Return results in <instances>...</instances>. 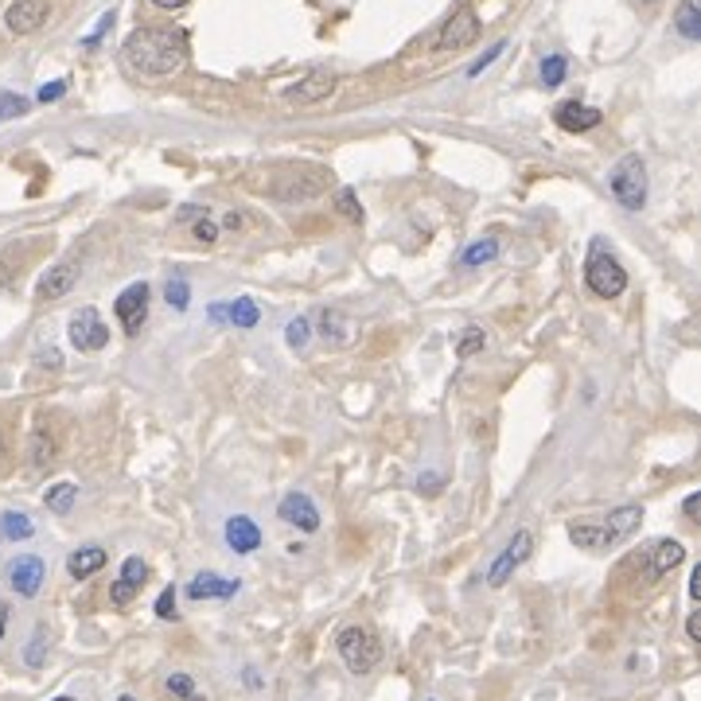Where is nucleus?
<instances>
[{
    "instance_id": "obj_1",
    "label": "nucleus",
    "mask_w": 701,
    "mask_h": 701,
    "mask_svg": "<svg viewBox=\"0 0 701 701\" xmlns=\"http://www.w3.org/2000/svg\"><path fill=\"white\" fill-rule=\"evenodd\" d=\"M121 56L129 71L145 74V78H168L188 63V39L172 28H137L125 39Z\"/></svg>"
},
{
    "instance_id": "obj_2",
    "label": "nucleus",
    "mask_w": 701,
    "mask_h": 701,
    "mask_svg": "<svg viewBox=\"0 0 701 701\" xmlns=\"http://www.w3.org/2000/svg\"><path fill=\"white\" fill-rule=\"evenodd\" d=\"M584 285H589L596 297H604V301H616L619 292L628 289V269L612 257V250L604 246L601 238L592 242L589 262H584Z\"/></svg>"
},
{
    "instance_id": "obj_3",
    "label": "nucleus",
    "mask_w": 701,
    "mask_h": 701,
    "mask_svg": "<svg viewBox=\"0 0 701 701\" xmlns=\"http://www.w3.org/2000/svg\"><path fill=\"white\" fill-rule=\"evenodd\" d=\"M331 183V172L324 168H312V165H301V168H281L277 176L265 180V192L274 195V200H316L324 188Z\"/></svg>"
},
{
    "instance_id": "obj_4",
    "label": "nucleus",
    "mask_w": 701,
    "mask_h": 701,
    "mask_svg": "<svg viewBox=\"0 0 701 701\" xmlns=\"http://www.w3.org/2000/svg\"><path fill=\"white\" fill-rule=\"evenodd\" d=\"M336 651L351 674H371L374 666L383 663V643H378V636H374L371 628H359V624L339 631Z\"/></svg>"
},
{
    "instance_id": "obj_5",
    "label": "nucleus",
    "mask_w": 701,
    "mask_h": 701,
    "mask_svg": "<svg viewBox=\"0 0 701 701\" xmlns=\"http://www.w3.org/2000/svg\"><path fill=\"white\" fill-rule=\"evenodd\" d=\"M608 192L624 210H643L646 207V165H643V156L628 153L616 168H612Z\"/></svg>"
},
{
    "instance_id": "obj_6",
    "label": "nucleus",
    "mask_w": 701,
    "mask_h": 701,
    "mask_svg": "<svg viewBox=\"0 0 701 701\" xmlns=\"http://www.w3.org/2000/svg\"><path fill=\"white\" fill-rule=\"evenodd\" d=\"M530 554H534V534H530V530H519V534L503 546V554L492 561V569H487V584H492V589H503Z\"/></svg>"
},
{
    "instance_id": "obj_7",
    "label": "nucleus",
    "mask_w": 701,
    "mask_h": 701,
    "mask_svg": "<svg viewBox=\"0 0 701 701\" xmlns=\"http://www.w3.org/2000/svg\"><path fill=\"white\" fill-rule=\"evenodd\" d=\"M67 336H71V343L78 347V351H86V355H94V351H101V347L110 343V328L101 324L98 309H78V312H74Z\"/></svg>"
},
{
    "instance_id": "obj_8",
    "label": "nucleus",
    "mask_w": 701,
    "mask_h": 701,
    "mask_svg": "<svg viewBox=\"0 0 701 701\" xmlns=\"http://www.w3.org/2000/svg\"><path fill=\"white\" fill-rule=\"evenodd\" d=\"M113 312H118L125 336H137V331L145 328V319H148V285L133 281L129 289H121L118 301H113Z\"/></svg>"
},
{
    "instance_id": "obj_9",
    "label": "nucleus",
    "mask_w": 701,
    "mask_h": 701,
    "mask_svg": "<svg viewBox=\"0 0 701 701\" xmlns=\"http://www.w3.org/2000/svg\"><path fill=\"white\" fill-rule=\"evenodd\" d=\"M475 39H480V16H475L472 4H460V9L452 12V20L440 28L437 51H460V47L475 44Z\"/></svg>"
},
{
    "instance_id": "obj_10",
    "label": "nucleus",
    "mask_w": 701,
    "mask_h": 701,
    "mask_svg": "<svg viewBox=\"0 0 701 701\" xmlns=\"http://www.w3.org/2000/svg\"><path fill=\"white\" fill-rule=\"evenodd\" d=\"M277 515H281V522H289V527L301 530V534H316L319 530V507L304 492L285 495L281 507H277Z\"/></svg>"
},
{
    "instance_id": "obj_11",
    "label": "nucleus",
    "mask_w": 701,
    "mask_h": 701,
    "mask_svg": "<svg viewBox=\"0 0 701 701\" xmlns=\"http://www.w3.org/2000/svg\"><path fill=\"white\" fill-rule=\"evenodd\" d=\"M47 0H16L9 12H4V24H9L12 36H32V32L44 28L47 20Z\"/></svg>"
},
{
    "instance_id": "obj_12",
    "label": "nucleus",
    "mask_w": 701,
    "mask_h": 701,
    "mask_svg": "<svg viewBox=\"0 0 701 701\" xmlns=\"http://www.w3.org/2000/svg\"><path fill=\"white\" fill-rule=\"evenodd\" d=\"M145 581H148V565L141 561V557H125V565H121V577L113 581V589H110V601L118 604V608H125V604H133V596H137Z\"/></svg>"
},
{
    "instance_id": "obj_13",
    "label": "nucleus",
    "mask_w": 701,
    "mask_h": 701,
    "mask_svg": "<svg viewBox=\"0 0 701 701\" xmlns=\"http://www.w3.org/2000/svg\"><path fill=\"white\" fill-rule=\"evenodd\" d=\"M78 285V265L74 262H59V265H51L44 277H39V301H63L67 292Z\"/></svg>"
},
{
    "instance_id": "obj_14",
    "label": "nucleus",
    "mask_w": 701,
    "mask_h": 701,
    "mask_svg": "<svg viewBox=\"0 0 701 701\" xmlns=\"http://www.w3.org/2000/svg\"><path fill=\"white\" fill-rule=\"evenodd\" d=\"M44 573H47L44 561H39L36 554H24L9 565V584L20 592V596H36L39 584H44Z\"/></svg>"
},
{
    "instance_id": "obj_15",
    "label": "nucleus",
    "mask_w": 701,
    "mask_h": 701,
    "mask_svg": "<svg viewBox=\"0 0 701 701\" xmlns=\"http://www.w3.org/2000/svg\"><path fill=\"white\" fill-rule=\"evenodd\" d=\"M554 121L565 129V133H589V129L601 125V110L581 106V101H561L557 113H554Z\"/></svg>"
},
{
    "instance_id": "obj_16",
    "label": "nucleus",
    "mask_w": 701,
    "mask_h": 701,
    "mask_svg": "<svg viewBox=\"0 0 701 701\" xmlns=\"http://www.w3.org/2000/svg\"><path fill=\"white\" fill-rule=\"evenodd\" d=\"M336 90V74L331 71H312L309 78H301V83L289 90V101H297V106H312V101H324L328 94Z\"/></svg>"
},
{
    "instance_id": "obj_17",
    "label": "nucleus",
    "mask_w": 701,
    "mask_h": 701,
    "mask_svg": "<svg viewBox=\"0 0 701 701\" xmlns=\"http://www.w3.org/2000/svg\"><path fill=\"white\" fill-rule=\"evenodd\" d=\"M227 546L234 549V554H254V549L262 546V530H257V522L246 519V515H230L227 519Z\"/></svg>"
},
{
    "instance_id": "obj_18",
    "label": "nucleus",
    "mask_w": 701,
    "mask_h": 701,
    "mask_svg": "<svg viewBox=\"0 0 701 701\" xmlns=\"http://www.w3.org/2000/svg\"><path fill=\"white\" fill-rule=\"evenodd\" d=\"M238 589H242L238 581H227V577H215V573H200L188 581V596H192V601H230Z\"/></svg>"
},
{
    "instance_id": "obj_19",
    "label": "nucleus",
    "mask_w": 701,
    "mask_h": 701,
    "mask_svg": "<svg viewBox=\"0 0 701 701\" xmlns=\"http://www.w3.org/2000/svg\"><path fill=\"white\" fill-rule=\"evenodd\" d=\"M569 537H573V546L589 549V554H604V549L616 546V537L608 534V527H596V522H573Z\"/></svg>"
},
{
    "instance_id": "obj_20",
    "label": "nucleus",
    "mask_w": 701,
    "mask_h": 701,
    "mask_svg": "<svg viewBox=\"0 0 701 701\" xmlns=\"http://www.w3.org/2000/svg\"><path fill=\"white\" fill-rule=\"evenodd\" d=\"M101 565H106V549H101V546H83V549H74V554L67 557V569H71L74 581H86V577H94Z\"/></svg>"
},
{
    "instance_id": "obj_21",
    "label": "nucleus",
    "mask_w": 701,
    "mask_h": 701,
    "mask_svg": "<svg viewBox=\"0 0 701 701\" xmlns=\"http://www.w3.org/2000/svg\"><path fill=\"white\" fill-rule=\"evenodd\" d=\"M639 522H643V507H636V503H628V507H616V510H612L608 522H604V527H608V534L619 542V537L636 534Z\"/></svg>"
},
{
    "instance_id": "obj_22",
    "label": "nucleus",
    "mask_w": 701,
    "mask_h": 701,
    "mask_svg": "<svg viewBox=\"0 0 701 701\" xmlns=\"http://www.w3.org/2000/svg\"><path fill=\"white\" fill-rule=\"evenodd\" d=\"M682 561H686V546H682V542L663 537V542L655 546V557H651V569H655V577H666L670 569H678Z\"/></svg>"
},
{
    "instance_id": "obj_23",
    "label": "nucleus",
    "mask_w": 701,
    "mask_h": 701,
    "mask_svg": "<svg viewBox=\"0 0 701 701\" xmlns=\"http://www.w3.org/2000/svg\"><path fill=\"white\" fill-rule=\"evenodd\" d=\"M674 28L682 32V39H701V0H682V4H678Z\"/></svg>"
},
{
    "instance_id": "obj_24",
    "label": "nucleus",
    "mask_w": 701,
    "mask_h": 701,
    "mask_svg": "<svg viewBox=\"0 0 701 701\" xmlns=\"http://www.w3.org/2000/svg\"><path fill=\"white\" fill-rule=\"evenodd\" d=\"M319 336L328 339V343L343 347L347 339H351V319H347L343 312L328 309V312H324V316H319Z\"/></svg>"
},
{
    "instance_id": "obj_25",
    "label": "nucleus",
    "mask_w": 701,
    "mask_h": 701,
    "mask_svg": "<svg viewBox=\"0 0 701 701\" xmlns=\"http://www.w3.org/2000/svg\"><path fill=\"white\" fill-rule=\"evenodd\" d=\"M32 519L28 515H20V510H4L0 515V537L4 542H24V537H32Z\"/></svg>"
},
{
    "instance_id": "obj_26",
    "label": "nucleus",
    "mask_w": 701,
    "mask_h": 701,
    "mask_svg": "<svg viewBox=\"0 0 701 701\" xmlns=\"http://www.w3.org/2000/svg\"><path fill=\"white\" fill-rule=\"evenodd\" d=\"M51 460H56V440L47 437L44 428H36V433H32V445H28V464L39 472V468H47Z\"/></svg>"
},
{
    "instance_id": "obj_27",
    "label": "nucleus",
    "mask_w": 701,
    "mask_h": 701,
    "mask_svg": "<svg viewBox=\"0 0 701 701\" xmlns=\"http://www.w3.org/2000/svg\"><path fill=\"white\" fill-rule=\"evenodd\" d=\"M257 319H262V312H257V304L250 301V297H238L234 304H227V324H238V328H254Z\"/></svg>"
},
{
    "instance_id": "obj_28",
    "label": "nucleus",
    "mask_w": 701,
    "mask_h": 701,
    "mask_svg": "<svg viewBox=\"0 0 701 701\" xmlns=\"http://www.w3.org/2000/svg\"><path fill=\"white\" fill-rule=\"evenodd\" d=\"M74 499H78V487L74 483H56V487H47V495H44V503L56 515H67V510L74 507Z\"/></svg>"
},
{
    "instance_id": "obj_29",
    "label": "nucleus",
    "mask_w": 701,
    "mask_h": 701,
    "mask_svg": "<svg viewBox=\"0 0 701 701\" xmlns=\"http://www.w3.org/2000/svg\"><path fill=\"white\" fill-rule=\"evenodd\" d=\"M183 215H188V219H195V227H192L195 242H203V246H215V238H219V227H215V222L207 219V210L183 207Z\"/></svg>"
},
{
    "instance_id": "obj_30",
    "label": "nucleus",
    "mask_w": 701,
    "mask_h": 701,
    "mask_svg": "<svg viewBox=\"0 0 701 701\" xmlns=\"http://www.w3.org/2000/svg\"><path fill=\"white\" fill-rule=\"evenodd\" d=\"M499 257V238H480V242H472V246L464 250V257L460 262L464 265H487Z\"/></svg>"
},
{
    "instance_id": "obj_31",
    "label": "nucleus",
    "mask_w": 701,
    "mask_h": 701,
    "mask_svg": "<svg viewBox=\"0 0 701 701\" xmlns=\"http://www.w3.org/2000/svg\"><path fill=\"white\" fill-rule=\"evenodd\" d=\"M309 339H312V328H309V319H289V328H285V343L292 347V351H304L309 347Z\"/></svg>"
},
{
    "instance_id": "obj_32",
    "label": "nucleus",
    "mask_w": 701,
    "mask_h": 701,
    "mask_svg": "<svg viewBox=\"0 0 701 701\" xmlns=\"http://www.w3.org/2000/svg\"><path fill=\"white\" fill-rule=\"evenodd\" d=\"M336 207H339V215H343V219L363 222V203L355 200V192H351V188H343V192H336Z\"/></svg>"
},
{
    "instance_id": "obj_33",
    "label": "nucleus",
    "mask_w": 701,
    "mask_h": 701,
    "mask_svg": "<svg viewBox=\"0 0 701 701\" xmlns=\"http://www.w3.org/2000/svg\"><path fill=\"white\" fill-rule=\"evenodd\" d=\"M28 113V98H20V94H0V125L12 118H24Z\"/></svg>"
},
{
    "instance_id": "obj_34",
    "label": "nucleus",
    "mask_w": 701,
    "mask_h": 701,
    "mask_svg": "<svg viewBox=\"0 0 701 701\" xmlns=\"http://www.w3.org/2000/svg\"><path fill=\"white\" fill-rule=\"evenodd\" d=\"M165 297H168V304H172L176 312H183V309H188V304H192V285L180 281V277H176V281H168Z\"/></svg>"
},
{
    "instance_id": "obj_35",
    "label": "nucleus",
    "mask_w": 701,
    "mask_h": 701,
    "mask_svg": "<svg viewBox=\"0 0 701 701\" xmlns=\"http://www.w3.org/2000/svg\"><path fill=\"white\" fill-rule=\"evenodd\" d=\"M565 71H569L565 56H549L546 63H542V83H546V86H561L565 83Z\"/></svg>"
},
{
    "instance_id": "obj_36",
    "label": "nucleus",
    "mask_w": 701,
    "mask_h": 701,
    "mask_svg": "<svg viewBox=\"0 0 701 701\" xmlns=\"http://www.w3.org/2000/svg\"><path fill=\"white\" fill-rule=\"evenodd\" d=\"M456 351H460V355H475V351H483V331L480 328H464L460 331V343H456Z\"/></svg>"
},
{
    "instance_id": "obj_37",
    "label": "nucleus",
    "mask_w": 701,
    "mask_h": 701,
    "mask_svg": "<svg viewBox=\"0 0 701 701\" xmlns=\"http://www.w3.org/2000/svg\"><path fill=\"white\" fill-rule=\"evenodd\" d=\"M168 693H176V698H192L195 682L188 678V674H172V678H168Z\"/></svg>"
},
{
    "instance_id": "obj_38",
    "label": "nucleus",
    "mask_w": 701,
    "mask_h": 701,
    "mask_svg": "<svg viewBox=\"0 0 701 701\" xmlns=\"http://www.w3.org/2000/svg\"><path fill=\"white\" fill-rule=\"evenodd\" d=\"M156 616H160V619H176V589L160 592V601H156Z\"/></svg>"
},
{
    "instance_id": "obj_39",
    "label": "nucleus",
    "mask_w": 701,
    "mask_h": 701,
    "mask_svg": "<svg viewBox=\"0 0 701 701\" xmlns=\"http://www.w3.org/2000/svg\"><path fill=\"white\" fill-rule=\"evenodd\" d=\"M499 51H503V44H495L492 51H487V56H483V59H475V63L468 67V74H483V67H492L495 59H499Z\"/></svg>"
},
{
    "instance_id": "obj_40",
    "label": "nucleus",
    "mask_w": 701,
    "mask_h": 701,
    "mask_svg": "<svg viewBox=\"0 0 701 701\" xmlns=\"http://www.w3.org/2000/svg\"><path fill=\"white\" fill-rule=\"evenodd\" d=\"M63 94H67V83H51L39 90V101H56V98H63Z\"/></svg>"
},
{
    "instance_id": "obj_41",
    "label": "nucleus",
    "mask_w": 701,
    "mask_h": 701,
    "mask_svg": "<svg viewBox=\"0 0 701 701\" xmlns=\"http://www.w3.org/2000/svg\"><path fill=\"white\" fill-rule=\"evenodd\" d=\"M39 651H44V631H39V636H36V643L28 646V663H32V666H39V663H44V655H39Z\"/></svg>"
},
{
    "instance_id": "obj_42",
    "label": "nucleus",
    "mask_w": 701,
    "mask_h": 701,
    "mask_svg": "<svg viewBox=\"0 0 701 701\" xmlns=\"http://www.w3.org/2000/svg\"><path fill=\"white\" fill-rule=\"evenodd\" d=\"M418 487H421V492H428V495H437V492H440V475H437V472H428V480L418 483Z\"/></svg>"
},
{
    "instance_id": "obj_43",
    "label": "nucleus",
    "mask_w": 701,
    "mask_h": 701,
    "mask_svg": "<svg viewBox=\"0 0 701 701\" xmlns=\"http://www.w3.org/2000/svg\"><path fill=\"white\" fill-rule=\"evenodd\" d=\"M156 9H183V4H192V0H153Z\"/></svg>"
},
{
    "instance_id": "obj_44",
    "label": "nucleus",
    "mask_w": 701,
    "mask_h": 701,
    "mask_svg": "<svg viewBox=\"0 0 701 701\" xmlns=\"http://www.w3.org/2000/svg\"><path fill=\"white\" fill-rule=\"evenodd\" d=\"M210 319H219V324H227V304H210Z\"/></svg>"
},
{
    "instance_id": "obj_45",
    "label": "nucleus",
    "mask_w": 701,
    "mask_h": 701,
    "mask_svg": "<svg viewBox=\"0 0 701 701\" xmlns=\"http://www.w3.org/2000/svg\"><path fill=\"white\" fill-rule=\"evenodd\" d=\"M698 503H701V495H690V499H686V515H690V519H698Z\"/></svg>"
},
{
    "instance_id": "obj_46",
    "label": "nucleus",
    "mask_w": 701,
    "mask_h": 701,
    "mask_svg": "<svg viewBox=\"0 0 701 701\" xmlns=\"http://www.w3.org/2000/svg\"><path fill=\"white\" fill-rule=\"evenodd\" d=\"M698 628H701V624H698V612H693V616H690V619H686V631H690V639H698V636H701V631H698Z\"/></svg>"
},
{
    "instance_id": "obj_47",
    "label": "nucleus",
    "mask_w": 701,
    "mask_h": 701,
    "mask_svg": "<svg viewBox=\"0 0 701 701\" xmlns=\"http://www.w3.org/2000/svg\"><path fill=\"white\" fill-rule=\"evenodd\" d=\"M4 628H9V604L0 601V639H4Z\"/></svg>"
},
{
    "instance_id": "obj_48",
    "label": "nucleus",
    "mask_w": 701,
    "mask_h": 701,
    "mask_svg": "<svg viewBox=\"0 0 701 701\" xmlns=\"http://www.w3.org/2000/svg\"><path fill=\"white\" fill-rule=\"evenodd\" d=\"M690 596H693V601H698V596H701V573H693V577H690Z\"/></svg>"
},
{
    "instance_id": "obj_49",
    "label": "nucleus",
    "mask_w": 701,
    "mask_h": 701,
    "mask_svg": "<svg viewBox=\"0 0 701 701\" xmlns=\"http://www.w3.org/2000/svg\"><path fill=\"white\" fill-rule=\"evenodd\" d=\"M118 701H137V698H118Z\"/></svg>"
},
{
    "instance_id": "obj_50",
    "label": "nucleus",
    "mask_w": 701,
    "mask_h": 701,
    "mask_svg": "<svg viewBox=\"0 0 701 701\" xmlns=\"http://www.w3.org/2000/svg\"><path fill=\"white\" fill-rule=\"evenodd\" d=\"M56 701H74V698H56Z\"/></svg>"
}]
</instances>
